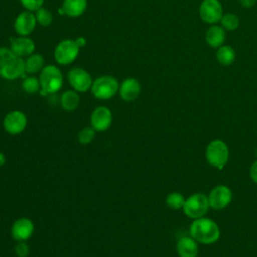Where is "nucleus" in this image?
I'll use <instances>...</instances> for the list:
<instances>
[{
    "mask_svg": "<svg viewBox=\"0 0 257 257\" xmlns=\"http://www.w3.org/2000/svg\"><path fill=\"white\" fill-rule=\"evenodd\" d=\"M22 89L29 94H33L38 92L39 90H41V85H40V81L39 78L34 76V75H29L26 76L23 81H22Z\"/></svg>",
    "mask_w": 257,
    "mask_h": 257,
    "instance_id": "b1692460",
    "label": "nucleus"
},
{
    "mask_svg": "<svg viewBox=\"0 0 257 257\" xmlns=\"http://www.w3.org/2000/svg\"><path fill=\"white\" fill-rule=\"evenodd\" d=\"M87 7V0H63L58 12L71 18L81 16Z\"/></svg>",
    "mask_w": 257,
    "mask_h": 257,
    "instance_id": "6ab92c4d",
    "label": "nucleus"
},
{
    "mask_svg": "<svg viewBox=\"0 0 257 257\" xmlns=\"http://www.w3.org/2000/svg\"><path fill=\"white\" fill-rule=\"evenodd\" d=\"M36 17L34 12L25 10L20 12L14 21V30L19 36H29L36 28Z\"/></svg>",
    "mask_w": 257,
    "mask_h": 257,
    "instance_id": "9b49d317",
    "label": "nucleus"
},
{
    "mask_svg": "<svg viewBox=\"0 0 257 257\" xmlns=\"http://www.w3.org/2000/svg\"><path fill=\"white\" fill-rule=\"evenodd\" d=\"M74 40H75L76 44L79 46V48H81V47L85 46V44H86V39H85L84 37L79 36V37H77V38H76V39H74Z\"/></svg>",
    "mask_w": 257,
    "mask_h": 257,
    "instance_id": "2f4dec72",
    "label": "nucleus"
},
{
    "mask_svg": "<svg viewBox=\"0 0 257 257\" xmlns=\"http://www.w3.org/2000/svg\"><path fill=\"white\" fill-rule=\"evenodd\" d=\"M79 46L74 39H63L55 46L53 51L54 60L60 65H68L75 61L79 54Z\"/></svg>",
    "mask_w": 257,
    "mask_h": 257,
    "instance_id": "0eeeda50",
    "label": "nucleus"
},
{
    "mask_svg": "<svg viewBox=\"0 0 257 257\" xmlns=\"http://www.w3.org/2000/svg\"><path fill=\"white\" fill-rule=\"evenodd\" d=\"M24 74V58L15 54L9 47H0V76L14 80Z\"/></svg>",
    "mask_w": 257,
    "mask_h": 257,
    "instance_id": "f03ea898",
    "label": "nucleus"
},
{
    "mask_svg": "<svg viewBox=\"0 0 257 257\" xmlns=\"http://www.w3.org/2000/svg\"><path fill=\"white\" fill-rule=\"evenodd\" d=\"M189 234L198 243L211 245L219 240L221 232L218 224L213 219L204 216L193 220L189 228Z\"/></svg>",
    "mask_w": 257,
    "mask_h": 257,
    "instance_id": "f257e3e1",
    "label": "nucleus"
},
{
    "mask_svg": "<svg viewBox=\"0 0 257 257\" xmlns=\"http://www.w3.org/2000/svg\"><path fill=\"white\" fill-rule=\"evenodd\" d=\"M119 84L115 77L111 75H101L92 81L90 91L92 95L101 100L113 97L118 92Z\"/></svg>",
    "mask_w": 257,
    "mask_h": 257,
    "instance_id": "39448f33",
    "label": "nucleus"
},
{
    "mask_svg": "<svg viewBox=\"0 0 257 257\" xmlns=\"http://www.w3.org/2000/svg\"><path fill=\"white\" fill-rule=\"evenodd\" d=\"M34 14L36 17L37 24H39L40 26L47 27V26L51 25V23L53 21V15L48 9L41 7L37 11H35Z\"/></svg>",
    "mask_w": 257,
    "mask_h": 257,
    "instance_id": "a878e982",
    "label": "nucleus"
},
{
    "mask_svg": "<svg viewBox=\"0 0 257 257\" xmlns=\"http://www.w3.org/2000/svg\"><path fill=\"white\" fill-rule=\"evenodd\" d=\"M6 162V158H5V155L3 153L0 152V167H2Z\"/></svg>",
    "mask_w": 257,
    "mask_h": 257,
    "instance_id": "473e14b6",
    "label": "nucleus"
},
{
    "mask_svg": "<svg viewBox=\"0 0 257 257\" xmlns=\"http://www.w3.org/2000/svg\"><path fill=\"white\" fill-rule=\"evenodd\" d=\"M112 121V113L107 106L95 107L90 114V125L95 132L106 131Z\"/></svg>",
    "mask_w": 257,
    "mask_h": 257,
    "instance_id": "ddd939ff",
    "label": "nucleus"
},
{
    "mask_svg": "<svg viewBox=\"0 0 257 257\" xmlns=\"http://www.w3.org/2000/svg\"><path fill=\"white\" fill-rule=\"evenodd\" d=\"M205 158L211 167L217 170L224 169L229 160V149L227 144L219 139L211 141L206 148Z\"/></svg>",
    "mask_w": 257,
    "mask_h": 257,
    "instance_id": "20e7f679",
    "label": "nucleus"
},
{
    "mask_svg": "<svg viewBox=\"0 0 257 257\" xmlns=\"http://www.w3.org/2000/svg\"><path fill=\"white\" fill-rule=\"evenodd\" d=\"M226 30L220 24L210 25L205 33V42L211 48H219L225 44Z\"/></svg>",
    "mask_w": 257,
    "mask_h": 257,
    "instance_id": "a211bd4d",
    "label": "nucleus"
},
{
    "mask_svg": "<svg viewBox=\"0 0 257 257\" xmlns=\"http://www.w3.org/2000/svg\"><path fill=\"white\" fill-rule=\"evenodd\" d=\"M39 81L41 92L44 94H53L60 90L63 84V75L61 70L53 64H47L39 72Z\"/></svg>",
    "mask_w": 257,
    "mask_h": 257,
    "instance_id": "7ed1b4c3",
    "label": "nucleus"
},
{
    "mask_svg": "<svg viewBox=\"0 0 257 257\" xmlns=\"http://www.w3.org/2000/svg\"><path fill=\"white\" fill-rule=\"evenodd\" d=\"M216 60L222 66H230L236 59V51L233 46L229 44H223L216 49Z\"/></svg>",
    "mask_w": 257,
    "mask_h": 257,
    "instance_id": "412c9836",
    "label": "nucleus"
},
{
    "mask_svg": "<svg viewBox=\"0 0 257 257\" xmlns=\"http://www.w3.org/2000/svg\"><path fill=\"white\" fill-rule=\"evenodd\" d=\"M45 66V59L40 53H32L24 59L25 74L35 75L39 73Z\"/></svg>",
    "mask_w": 257,
    "mask_h": 257,
    "instance_id": "aec40b11",
    "label": "nucleus"
},
{
    "mask_svg": "<svg viewBox=\"0 0 257 257\" xmlns=\"http://www.w3.org/2000/svg\"><path fill=\"white\" fill-rule=\"evenodd\" d=\"M95 136V131L91 126H85L81 128L77 135L78 142L81 145H88L92 142Z\"/></svg>",
    "mask_w": 257,
    "mask_h": 257,
    "instance_id": "bb28decb",
    "label": "nucleus"
},
{
    "mask_svg": "<svg viewBox=\"0 0 257 257\" xmlns=\"http://www.w3.org/2000/svg\"><path fill=\"white\" fill-rule=\"evenodd\" d=\"M240 5L245 9H250L257 4V0H239Z\"/></svg>",
    "mask_w": 257,
    "mask_h": 257,
    "instance_id": "7c9ffc66",
    "label": "nucleus"
},
{
    "mask_svg": "<svg viewBox=\"0 0 257 257\" xmlns=\"http://www.w3.org/2000/svg\"><path fill=\"white\" fill-rule=\"evenodd\" d=\"M21 5L25 8V10L35 12L39 8L43 7L44 0H19Z\"/></svg>",
    "mask_w": 257,
    "mask_h": 257,
    "instance_id": "cd10ccee",
    "label": "nucleus"
},
{
    "mask_svg": "<svg viewBox=\"0 0 257 257\" xmlns=\"http://www.w3.org/2000/svg\"><path fill=\"white\" fill-rule=\"evenodd\" d=\"M249 175H250V178L253 181V183L257 184V160L254 161L253 164L251 165L250 170H249Z\"/></svg>",
    "mask_w": 257,
    "mask_h": 257,
    "instance_id": "c756f323",
    "label": "nucleus"
},
{
    "mask_svg": "<svg viewBox=\"0 0 257 257\" xmlns=\"http://www.w3.org/2000/svg\"><path fill=\"white\" fill-rule=\"evenodd\" d=\"M80 101L78 92L74 89H68L65 90L60 97V104L64 110L72 111L76 109Z\"/></svg>",
    "mask_w": 257,
    "mask_h": 257,
    "instance_id": "4be33fe9",
    "label": "nucleus"
},
{
    "mask_svg": "<svg viewBox=\"0 0 257 257\" xmlns=\"http://www.w3.org/2000/svg\"><path fill=\"white\" fill-rule=\"evenodd\" d=\"M141 90L142 86L140 81L135 77H127L119 84L118 93L122 100L133 101L139 97Z\"/></svg>",
    "mask_w": 257,
    "mask_h": 257,
    "instance_id": "dca6fc26",
    "label": "nucleus"
},
{
    "mask_svg": "<svg viewBox=\"0 0 257 257\" xmlns=\"http://www.w3.org/2000/svg\"><path fill=\"white\" fill-rule=\"evenodd\" d=\"M185 201V197L179 192H172L166 197L167 206L173 210L183 209Z\"/></svg>",
    "mask_w": 257,
    "mask_h": 257,
    "instance_id": "393cba45",
    "label": "nucleus"
},
{
    "mask_svg": "<svg viewBox=\"0 0 257 257\" xmlns=\"http://www.w3.org/2000/svg\"><path fill=\"white\" fill-rule=\"evenodd\" d=\"M219 24L226 30V31H235L240 26V19L239 17L232 12H226L223 14Z\"/></svg>",
    "mask_w": 257,
    "mask_h": 257,
    "instance_id": "5701e85b",
    "label": "nucleus"
},
{
    "mask_svg": "<svg viewBox=\"0 0 257 257\" xmlns=\"http://www.w3.org/2000/svg\"><path fill=\"white\" fill-rule=\"evenodd\" d=\"M223 14V5L219 0H203L199 6L200 19L206 24H218Z\"/></svg>",
    "mask_w": 257,
    "mask_h": 257,
    "instance_id": "6e6552de",
    "label": "nucleus"
},
{
    "mask_svg": "<svg viewBox=\"0 0 257 257\" xmlns=\"http://www.w3.org/2000/svg\"><path fill=\"white\" fill-rule=\"evenodd\" d=\"M34 232V224L28 218H19L14 221L11 227V235L14 240L21 242L28 240Z\"/></svg>",
    "mask_w": 257,
    "mask_h": 257,
    "instance_id": "2eb2a0df",
    "label": "nucleus"
},
{
    "mask_svg": "<svg viewBox=\"0 0 257 257\" xmlns=\"http://www.w3.org/2000/svg\"><path fill=\"white\" fill-rule=\"evenodd\" d=\"M27 125V117L20 110H12L6 114L3 120L5 131L10 135L21 134Z\"/></svg>",
    "mask_w": 257,
    "mask_h": 257,
    "instance_id": "f8f14e48",
    "label": "nucleus"
},
{
    "mask_svg": "<svg viewBox=\"0 0 257 257\" xmlns=\"http://www.w3.org/2000/svg\"><path fill=\"white\" fill-rule=\"evenodd\" d=\"M9 48L18 56L24 58L35 50V43L29 36H14L9 39Z\"/></svg>",
    "mask_w": 257,
    "mask_h": 257,
    "instance_id": "4468645a",
    "label": "nucleus"
},
{
    "mask_svg": "<svg viewBox=\"0 0 257 257\" xmlns=\"http://www.w3.org/2000/svg\"><path fill=\"white\" fill-rule=\"evenodd\" d=\"M209 208L208 196L204 193H195L186 199L183 212L187 217L195 220L204 217L208 213Z\"/></svg>",
    "mask_w": 257,
    "mask_h": 257,
    "instance_id": "423d86ee",
    "label": "nucleus"
},
{
    "mask_svg": "<svg viewBox=\"0 0 257 257\" xmlns=\"http://www.w3.org/2000/svg\"><path fill=\"white\" fill-rule=\"evenodd\" d=\"M15 253L18 257H27L29 254V247L28 245L24 242L21 241L15 246Z\"/></svg>",
    "mask_w": 257,
    "mask_h": 257,
    "instance_id": "c85d7f7f",
    "label": "nucleus"
},
{
    "mask_svg": "<svg viewBox=\"0 0 257 257\" xmlns=\"http://www.w3.org/2000/svg\"><path fill=\"white\" fill-rule=\"evenodd\" d=\"M233 194L231 189L226 185H217L208 195L210 208L214 210H223L231 203Z\"/></svg>",
    "mask_w": 257,
    "mask_h": 257,
    "instance_id": "1a4fd4ad",
    "label": "nucleus"
},
{
    "mask_svg": "<svg viewBox=\"0 0 257 257\" xmlns=\"http://www.w3.org/2000/svg\"><path fill=\"white\" fill-rule=\"evenodd\" d=\"M176 251L179 257H197L199 253V245L190 235L182 236L177 241Z\"/></svg>",
    "mask_w": 257,
    "mask_h": 257,
    "instance_id": "f3484780",
    "label": "nucleus"
},
{
    "mask_svg": "<svg viewBox=\"0 0 257 257\" xmlns=\"http://www.w3.org/2000/svg\"><path fill=\"white\" fill-rule=\"evenodd\" d=\"M67 79L72 87L77 92H85L92 85V77L90 73L81 67H73L67 74Z\"/></svg>",
    "mask_w": 257,
    "mask_h": 257,
    "instance_id": "9d476101",
    "label": "nucleus"
}]
</instances>
